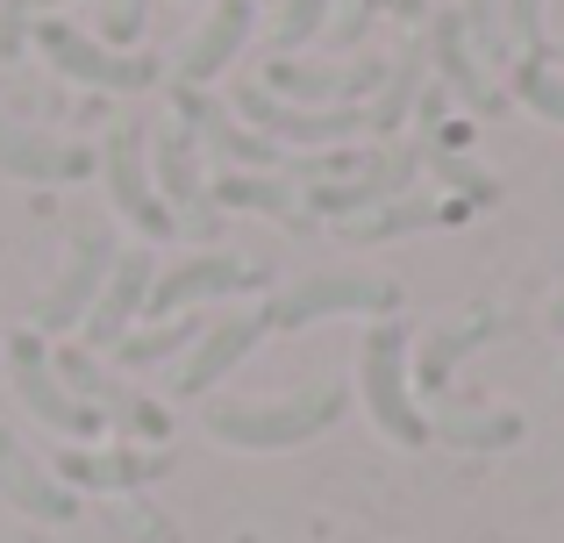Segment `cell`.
Masks as SVG:
<instances>
[{
    "mask_svg": "<svg viewBox=\"0 0 564 543\" xmlns=\"http://www.w3.org/2000/svg\"><path fill=\"white\" fill-rule=\"evenodd\" d=\"M350 408L344 379H315L301 393H272V401H236V393H207L200 422L215 444L229 450H293V444H315L322 430H336V415Z\"/></svg>",
    "mask_w": 564,
    "mask_h": 543,
    "instance_id": "1",
    "label": "cell"
},
{
    "mask_svg": "<svg viewBox=\"0 0 564 543\" xmlns=\"http://www.w3.org/2000/svg\"><path fill=\"white\" fill-rule=\"evenodd\" d=\"M358 393H365V415L379 422L386 444L400 450H422L429 444V415L414 408V336L408 322H372L358 344Z\"/></svg>",
    "mask_w": 564,
    "mask_h": 543,
    "instance_id": "2",
    "label": "cell"
},
{
    "mask_svg": "<svg viewBox=\"0 0 564 543\" xmlns=\"http://www.w3.org/2000/svg\"><path fill=\"white\" fill-rule=\"evenodd\" d=\"M29 43L51 57L57 79L86 86V94H151V86L165 79V57H151V51H108L100 36L72 29L65 14H43V22L29 29Z\"/></svg>",
    "mask_w": 564,
    "mask_h": 543,
    "instance_id": "3",
    "label": "cell"
},
{
    "mask_svg": "<svg viewBox=\"0 0 564 543\" xmlns=\"http://www.w3.org/2000/svg\"><path fill=\"white\" fill-rule=\"evenodd\" d=\"M0 365H8V387L14 401L29 408V415L43 422V430L57 436V444H86V436L100 430V415L86 401H72L65 379H57V344L36 329H8V344H0Z\"/></svg>",
    "mask_w": 564,
    "mask_h": 543,
    "instance_id": "4",
    "label": "cell"
},
{
    "mask_svg": "<svg viewBox=\"0 0 564 543\" xmlns=\"http://www.w3.org/2000/svg\"><path fill=\"white\" fill-rule=\"evenodd\" d=\"M151 180H158V200H165L172 229L193 237L200 251H215V237L229 229V215L215 208V194H207V151L186 137L180 122L151 129Z\"/></svg>",
    "mask_w": 564,
    "mask_h": 543,
    "instance_id": "5",
    "label": "cell"
},
{
    "mask_svg": "<svg viewBox=\"0 0 564 543\" xmlns=\"http://www.w3.org/2000/svg\"><path fill=\"white\" fill-rule=\"evenodd\" d=\"M264 322L272 329H307V322H329V315H372L393 322L400 315V286L379 272H307L293 279L286 293H264Z\"/></svg>",
    "mask_w": 564,
    "mask_h": 543,
    "instance_id": "6",
    "label": "cell"
},
{
    "mask_svg": "<svg viewBox=\"0 0 564 543\" xmlns=\"http://www.w3.org/2000/svg\"><path fill=\"white\" fill-rule=\"evenodd\" d=\"M100 194H108V208L122 215L143 243L180 237L172 215H165V200H158V180H151V122L108 129V143H100Z\"/></svg>",
    "mask_w": 564,
    "mask_h": 543,
    "instance_id": "7",
    "label": "cell"
},
{
    "mask_svg": "<svg viewBox=\"0 0 564 543\" xmlns=\"http://www.w3.org/2000/svg\"><path fill=\"white\" fill-rule=\"evenodd\" d=\"M264 286H272V265H258V258H243V251H186V258H172V265H158L143 322H172V315H193L200 301L264 293Z\"/></svg>",
    "mask_w": 564,
    "mask_h": 543,
    "instance_id": "8",
    "label": "cell"
},
{
    "mask_svg": "<svg viewBox=\"0 0 564 543\" xmlns=\"http://www.w3.org/2000/svg\"><path fill=\"white\" fill-rule=\"evenodd\" d=\"M115 258H122V243H115L100 222L72 229V243H65V272H57V279H51V293L36 301L29 329H36V336H72L86 315H94V301H100V286H108Z\"/></svg>",
    "mask_w": 564,
    "mask_h": 543,
    "instance_id": "9",
    "label": "cell"
},
{
    "mask_svg": "<svg viewBox=\"0 0 564 543\" xmlns=\"http://www.w3.org/2000/svg\"><path fill=\"white\" fill-rule=\"evenodd\" d=\"M172 122H180L186 137L207 151V158H221V172H286V165H301V158L272 151V143H264L258 129H243V122H236V115H229V100L193 94V86H172Z\"/></svg>",
    "mask_w": 564,
    "mask_h": 543,
    "instance_id": "10",
    "label": "cell"
},
{
    "mask_svg": "<svg viewBox=\"0 0 564 543\" xmlns=\"http://www.w3.org/2000/svg\"><path fill=\"white\" fill-rule=\"evenodd\" d=\"M386 65L393 57H350V65H293V57H272L258 72L264 94H279L286 108H365V100L386 86Z\"/></svg>",
    "mask_w": 564,
    "mask_h": 543,
    "instance_id": "11",
    "label": "cell"
},
{
    "mask_svg": "<svg viewBox=\"0 0 564 543\" xmlns=\"http://www.w3.org/2000/svg\"><path fill=\"white\" fill-rule=\"evenodd\" d=\"M264 329H272V322H264V307H236V315H215L200 329V344L186 350L180 365H172V401H207V393L221 387V379L236 372V365L250 358V350L264 344Z\"/></svg>",
    "mask_w": 564,
    "mask_h": 543,
    "instance_id": "12",
    "label": "cell"
},
{
    "mask_svg": "<svg viewBox=\"0 0 564 543\" xmlns=\"http://www.w3.org/2000/svg\"><path fill=\"white\" fill-rule=\"evenodd\" d=\"M0 180H29V186H79L100 180V151L72 137H43V129L0 115Z\"/></svg>",
    "mask_w": 564,
    "mask_h": 543,
    "instance_id": "13",
    "label": "cell"
},
{
    "mask_svg": "<svg viewBox=\"0 0 564 543\" xmlns=\"http://www.w3.org/2000/svg\"><path fill=\"white\" fill-rule=\"evenodd\" d=\"M250 29H258V0H207L200 22H193V36L180 43V57H172V86L207 94V86L236 65V51L250 43Z\"/></svg>",
    "mask_w": 564,
    "mask_h": 543,
    "instance_id": "14",
    "label": "cell"
},
{
    "mask_svg": "<svg viewBox=\"0 0 564 543\" xmlns=\"http://www.w3.org/2000/svg\"><path fill=\"white\" fill-rule=\"evenodd\" d=\"M51 473H57V487H72V493H115V501H122V493H143L151 479H165L172 458L165 450H137V444H108V450L57 444Z\"/></svg>",
    "mask_w": 564,
    "mask_h": 543,
    "instance_id": "15",
    "label": "cell"
},
{
    "mask_svg": "<svg viewBox=\"0 0 564 543\" xmlns=\"http://www.w3.org/2000/svg\"><path fill=\"white\" fill-rule=\"evenodd\" d=\"M422 43H429V79H436L451 100H465L471 115H500V108H508V86H500L494 72H486L479 57H471L457 8H436V22L422 29Z\"/></svg>",
    "mask_w": 564,
    "mask_h": 543,
    "instance_id": "16",
    "label": "cell"
},
{
    "mask_svg": "<svg viewBox=\"0 0 564 543\" xmlns=\"http://www.w3.org/2000/svg\"><path fill=\"white\" fill-rule=\"evenodd\" d=\"M0 501H8L14 515L43 522V530H65V522H79L72 487H57V473L8 430V422H0Z\"/></svg>",
    "mask_w": 564,
    "mask_h": 543,
    "instance_id": "17",
    "label": "cell"
},
{
    "mask_svg": "<svg viewBox=\"0 0 564 543\" xmlns=\"http://www.w3.org/2000/svg\"><path fill=\"white\" fill-rule=\"evenodd\" d=\"M151 279H158V258L143 251V243H137V251H122V258H115V272H108V286H100L94 315L79 322V344L108 358V350H115V344H122V336L143 322V307H151Z\"/></svg>",
    "mask_w": 564,
    "mask_h": 543,
    "instance_id": "18",
    "label": "cell"
},
{
    "mask_svg": "<svg viewBox=\"0 0 564 543\" xmlns=\"http://www.w3.org/2000/svg\"><path fill=\"white\" fill-rule=\"evenodd\" d=\"M207 194L221 215H272L286 229H315L301 180H279V172H221V180H207Z\"/></svg>",
    "mask_w": 564,
    "mask_h": 543,
    "instance_id": "19",
    "label": "cell"
},
{
    "mask_svg": "<svg viewBox=\"0 0 564 543\" xmlns=\"http://www.w3.org/2000/svg\"><path fill=\"white\" fill-rule=\"evenodd\" d=\"M508 329V315L500 307H471V315L443 322V329H429L422 344H414V379H422L429 393H443V379L457 372V358H471L479 344H494V336Z\"/></svg>",
    "mask_w": 564,
    "mask_h": 543,
    "instance_id": "20",
    "label": "cell"
},
{
    "mask_svg": "<svg viewBox=\"0 0 564 543\" xmlns=\"http://www.w3.org/2000/svg\"><path fill=\"white\" fill-rule=\"evenodd\" d=\"M422 94H429V43L414 36L408 51L386 65V86H379L372 100H365V122H372V137H379V143H393L400 129H408V115L422 108Z\"/></svg>",
    "mask_w": 564,
    "mask_h": 543,
    "instance_id": "21",
    "label": "cell"
},
{
    "mask_svg": "<svg viewBox=\"0 0 564 543\" xmlns=\"http://www.w3.org/2000/svg\"><path fill=\"white\" fill-rule=\"evenodd\" d=\"M429 436L451 450H508V444H522V415L514 408H436Z\"/></svg>",
    "mask_w": 564,
    "mask_h": 543,
    "instance_id": "22",
    "label": "cell"
},
{
    "mask_svg": "<svg viewBox=\"0 0 564 543\" xmlns=\"http://www.w3.org/2000/svg\"><path fill=\"white\" fill-rule=\"evenodd\" d=\"M200 329H207L200 315H172V322H137V329H129L122 344L108 350V358H115V365H129V372H151V365H172V358H186V350L200 344Z\"/></svg>",
    "mask_w": 564,
    "mask_h": 543,
    "instance_id": "23",
    "label": "cell"
},
{
    "mask_svg": "<svg viewBox=\"0 0 564 543\" xmlns=\"http://www.w3.org/2000/svg\"><path fill=\"white\" fill-rule=\"evenodd\" d=\"M443 215H457V208H443V200H429V194H400V200H386V208L358 215V222H344V237L350 243H393V237H414V229H436Z\"/></svg>",
    "mask_w": 564,
    "mask_h": 543,
    "instance_id": "24",
    "label": "cell"
},
{
    "mask_svg": "<svg viewBox=\"0 0 564 543\" xmlns=\"http://www.w3.org/2000/svg\"><path fill=\"white\" fill-rule=\"evenodd\" d=\"M508 100H522L529 115H543V122L564 129V72L551 57H514L508 65Z\"/></svg>",
    "mask_w": 564,
    "mask_h": 543,
    "instance_id": "25",
    "label": "cell"
},
{
    "mask_svg": "<svg viewBox=\"0 0 564 543\" xmlns=\"http://www.w3.org/2000/svg\"><path fill=\"white\" fill-rule=\"evenodd\" d=\"M457 22H465V43L486 72L494 65H514L508 51V0H457Z\"/></svg>",
    "mask_w": 564,
    "mask_h": 543,
    "instance_id": "26",
    "label": "cell"
},
{
    "mask_svg": "<svg viewBox=\"0 0 564 543\" xmlns=\"http://www.w3.org/2000/svg\"><path fill=\"white\" fill-rule=\"evenodd\" d=\"M329 14H336V0H279V22H272L279 57H293L301 43H315L322 29H329Z\"/></svg>",
    "mask_w": 564,
    "mask_h": 543,
    "instance_id": "27",
    "label": "cell"
},
{
    "mask_svg": "<svg viewBox=\"0 0 564 543\" xmlns=\"http://www.w3.org/2000/svg\"><path fill=\"white\" fill-rule=\"evenodd\" d=\"M508 51L514 57H551V22H543V0H508Z\"/></svg>",
    "mask_w": 564,
    "mask_h": 543,
    "instance_id": "28",
    "label": "cell"
},
{
    "mask_svg": "<svg viewBox=\"0 0 564 543\" xmlns=\"http://www.w3.org/2000/svg\"><path fill=\"white\" fill-rule=\"evenodd\" d=\"M51 8H65V0H0V57H22L29 29H36Z\"/></svg>",
    "mask_w": 564,
    "mask_h": 543,
    "instance_id": "29",
    "label": "cell"
},
{
    "mask_svg": "<svg viewBox=\"0 0 564 543\" xmlns=\"http://www.w3.org/2000/svg\"><path fill=\"white\" fill-rule=\"evenodd\" d=\"M379 8H386V0H336L322 43H329V51H358V43L372 36V14H379Z\"/></svg>",
    "mask_w": 564,
    "mask_h": 543,
    "instance_id": "30",
    "label": "cell"
},
{
    "mask_svg": "<svg viewBox=\"0 0 564 543\" xmlns=\"http://www.w3.org/2000/svg\"><path fill=\"white\" fill-rule=\"evenodd\" d=\"M143 22H151V0H108V51L137 43V36H143Z\"/></svg>",
    "mask_w": 564,
    "mask_h": 543,
    "instance_id": "31",
    "label": "cell"
},
{
    "mask_svg": "<svg viewBox=\"0 0 564 543\" xmlns=\"http://www.w3.org/2000/svg\"><path fill=\"white\" fill-rule=\"evenodd\" d=\"M158 522H165V515H151V508H137L129 493L115 501V530H129L137 543H172V530H158Z\"/></svg>",
    "mask_w": 564,
    "mask_h": 543,
    "instance_id": "32",
    "label": "cell"
},
{
    "mask_svg": "<svg viewBox=\"0 0 564 543\" xmlns=\"http://www.w3.org/2000/svg\"><path fill=\"white\" fill-rule=\"evenodd\" d=\"M386 8H393L400 22H414V14H422V0H386Z\"/></svg>",
    "mask_w": 564,
    "mask_h": 543,
    "instance_id": "33",
    "label": "cell"
},
{
    "mask_svg": "<svg viewBox=\"0 0 564 543\" xmlns=\"http://www.w3.org/2000/svg\"><path fill=\"white\" fill-rule=\"evenodd\" d=\"M551 329L564 336V286H557V301H551Z\"/></svg>",
    "mask_w": 564,
    "mask_h": 543,
    "instance_id": "34",
    "label": "cell"
}]
</instances>
